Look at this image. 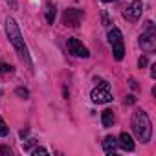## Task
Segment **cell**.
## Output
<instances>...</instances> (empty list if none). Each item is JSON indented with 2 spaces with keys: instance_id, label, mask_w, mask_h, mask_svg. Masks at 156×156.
Listing matches in <instances>:
<instances>
[{
  "instance_id": "17",
  "label": "cell",
  "mask_w": 156,
  "mask_h": 156,
  "mask_svg": "<svg viewBox=\"0 0 156 156\" xmlns=\"http://www.w3.org/2000/svg\"><path fill=\"white\" fill-rule=\"evenodd\" d=\"M33 154H48V151H46L44 147H37V149L33 151Z\"/></svg>"
},
{
  "instance_id": "19",
  "label": "cell",
  "mask_w": 156,
  "mask_h": 156,
  "mask_svg": "<svg viewBox=\"0 0 156 156\" xmlns=\"http://www.w3.org/2000/svg\"><path fill=\"white\" fill-rule=\"evenodd\" d=\"M0 151H2V154H11V151H9L8 147H2V149H0Z\"/></svg>"
},
{
  "instance_id": "11",
  "label": "cell",
  "mask_w": 156,
  "mask_h": 156,
  "mask_svg": "<svg viewBox=\"0 0 156 156\" xmlns=\"http://www.w3.org/2000/svg\"><path fill=\"white\" fill-rule=\"evenodd\" d=\"M101 123H103V127H112V123H114V112L110 108H105L101 112Z\"/></svg>"
},
{
  "instance_id": "14",
  "label": "cell",
  "mask_w": 156,
  "mask_h": 156,
  "mask_svg": "<svg viewBox=\"0 0 156 156\" xmlns=\"http://www.w3.org/2000/svg\"><path fill=\"white\" fill-rule=\"evenodd\" d=\"M13 72V66H9V64H0V75L2 73H11Z\"/></svg>"
},
{
  "instance_id": "18",
  "label": "cell",
  "mask_w": 156,
  "mask_h": 156,
  "mask_svg": "<svg viewBox=\"0 0 156 156\" xmlns=\"http://www.w3.org/2000/svg\"><path fill=\"white\" fill-rule=\"evenodd\" d=\"M151 68H152V70H151V77H152V79H154V77H156V64H152Z\"/></svg>"
},
{
  "instance_id": "21",
  "label": "cell",
  "mask_w": 156,
  "mask_h": 156,
  "mask_svg": "<svg viewBox=\"0 0 156 156\" xmlns=\"http://www.w3.org/2000/svg\"><path fill=\"white\" fill-rule=\"evenodd\" d=\"M103 2H114V0H103Z\"/></svg>"
},
{
  "instance_id": "6",
  "label": "cell",
  "mask_w": 156,
  "mask_h": 156,
  "mask_svg": "<svg viewBox=\"0 0 156 156\" xmlns=\"http://www.w3.org/2000/svg\"><path fill=\"white\" fill-rule=\"evenodd\" d=\"M83 17H85V13H83L81 9H75V8L66 9L64 15H62V24L75 28V26H79V22L83 20Z\"/></svg>"
},
{
  "instance_id": "4",
  "label": "cell",
  "mask_w": 156,
  "mask_h": 156,
  "mask_svg": "<svg viewBox=\"0 0 156 156\" xmlns=\"http://www.w3.org/2000/svg\"><path fill=\"white\" fill-rule=\"evenodd\" d=\"M140 46L145 51H154L156 50V31L152 22H147V30L140 35Z\"/></svg>"
},
{
  "instance_id": "16",
  "label": "cell",
  "mask_w": 156,
  "mask_h": 156,
  "mask_svg": "<svg viewBox=\"0 0 156 156\" xmlns=\"http://www.w3.org/2000/svg\"><path fill=\"white\" fill-rule=\"evenodd\" d=\"M138 66H140V68H145V66H147V57H140V59H138Z\"/></svg>"
},
{
  "instance_id": "2",
  "label": "cell",
  "mask_w": 156,
  "mask_h": 156,
  "mask_svg": "<svg viewBox=\"0 0 156 156\" xmlns=\"http://www.w3.org/2000/svg\"><path fill=\"white\" fill-rule=\"evenodd\" d=\"M6 30H8V37H9L13 48L19 51V57H20L22 61H28L26 44H24V41H22V37H20V31H19V26H17V22H15L13 19H8V20H6Z\"/></svg>"
},
{
  "instance_id": "9",
  "label": "cell",
  "mask_w": 156,
  "mask_h": 156,
  "mask_svg": "<svg viewBox=\"0 0 156 156\" xmlns=\"http://www.w3.org/2000/svg\"><path fill=\"white\" fill-rule=\"evenodd\" d=\"M118 147H121L123 151H134V141H132V136L127 134V132H121L119 138H118Z\"/></svg>"
},
{
  "instance_id": "13",
  "label": "cell",
  "mask_w": 156,
  "mask_h": 156,
  "mask_svg": "<svg viewBox=\"0 0 156 156\" xmlns=\"http://www.w3.org/2000/svg\"><path fill=\"white\" fill-rule=\"evenodd\" d=\"M8 132H9V127L6 125V121H4V118L0 116V136H8Z\"/></svg>"
},
{
  "instance_id": "3",
  "label": "cell",
  "mask_w": 156,
  "mask_h": 156,
  "mask_svg": "<svg viewBox=\"0 0 156 156\" xmlns=\"http://www.w3.org/2000/svg\"><path fill=\"white\" fill-rule=\"evenodd\" d=\"M108 42L112 46V53L116 61H121L125 55V48H123V35L118 28H110L108 30Z\"/></svg>"
},
{
  "instance_id": "1",
  "label": "cell",
  "mask_w": 156,
  "mask_h": 156,
  "mask_svg": "<svg viewBox=\"0 0 156 156\" xmlns=\"http://www.w3.org/2000/svg\"><path fill=\"white\" fill-rule=\"evenodd\" d=\"M132 130L136 134V138L141 141V143H149L151 141V136H152V123L147 116L145 110L141 108H136L134 114H132Z\"/></svg>"
},
{
  "instance_id": "12",
  "label": "cell",
  "mask_w": 156,
  "mask_h": 156,
  "mask_svg": "<svg viewBox=\"0 0 156 156\" xmlns=\"http://www.w3.org/2000/svg\"><path fill=\"white\" fill-rule=\"evenodd\" d=\"M53 20H55V6L51 2H48L46 4V22L53 24Z\"/></svg>"
},
{
  "instance_id": "10",
  "label": "cell",
  "mask_w": 156,
  "mask_h": 156,
  "mask_svg": "<svg viewBox=\"0 0 156 156\" xmlns=\"http://www.w3.org/2000/svg\"><path fill=\"white\" fill-rule=\"evenodd\" d=\"M103 151H105L107 154L116 152V151H118V140H116L114 136H107V138L103 140Z\"/></svg>"
},
{
  "instance_id": "20",
  "label": "cell",
  "mask_w": 156,
  "mask_h": 156,
  "mask_svg": "<svg viewBox=\"0 0 156 156\" xmlns=\"http://www.w3.org/2000/svg\"><path fill=\"white\" fill-rule=\"evenodd\" d=\"M125 103H134V98H132V96H129V99H125Z\"/></svg>"
},
{
  "instance_id": "5",
  "label": "cell",
  "mask_w": 156,
  "mask_h": 156,
  "mask_svg": "<svg viewBox=\"0 0 156 156\" xmlns=\"http://www.w3.org/2000/svg\"><path fill=\"white\" fill-rule=\"evenodd\" d=\"M92 101H94V103H108V101H112L110 85H108L107 81H101L99 87L92 90Z\"/></svg>"
},
{
  "instance_id": "7",
  "label": "cell",
  "mask_w": 156,
  "mask_h": 156,
  "mask_svg": "<svg viewBox=\"0 0 156 156\" xmlns=\"http://www.w3.org/2000/svg\"><path fill=\"white\" fill-rule=\"evenodd\" d=\"M141 11H143V4H141V0H134V2H132L125 11H123V17H125L127 20H130V22H136V20H140Z\"/></svg>"
},
{
  "instance_id": "8",
  "label": "cell",
  "mask_w": 156,
  "mask_h": 156,
  "mask_svg": "<svg viewBox=\"0 0 156 156\" xmlns=\"http://www.w3.org/2000/svg\"><path fill=\"white\" fill-rule=\"evenodd\" d=\"M66 46H68V51H70L72 55H75V57H83V59H87V57L90 55L88 50H87V46H83V42H79L77 39H68Z\"/></svg>"
},
{
  "instance_id": "15",
  "label": "cell",
  "mask_w": 156,
  "mask_h": 156,
  "mask_svg": "<svg viewBox=\"0 0 156 156\" xmlns=\"http://www.w3.org/2000/svg\"><path fill=\"white\" fill-rule=\"evenodd\" d=\"M17 96H20V98H28V90L26 88H17Z\"/></svg>"
}]
</instances>
